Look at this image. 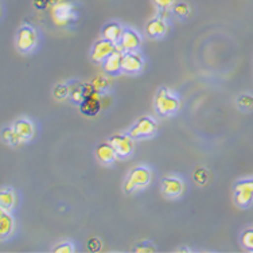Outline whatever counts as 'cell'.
I'll return each mask as SVG.
<instances>
[{
  "label": "cell",
  "instance_id": "obj_1",
  "mask_svg": "<svg viewBox=\"0 0 253 253\" xmlns=\"http://www.w3.org/2000/svg\"><path fill=\"white\" fill-rule=\"evenodd\" d=\"M150 182H151L150 169H147L144 166H139V167L132 169V171L129 172V175L126 180V185H124V190H126V193H132L135 190L146 187Z\"/></svg>",
  "mask_w": 253,
  "mask_h": 253
},
{
  "label": "cell",
  "instance_id": "obj_2",
  "mask_svg": "<svg viewBox=\"0 0 253 253\" xmlns=\"http://www.w3.org/2000/svg\"><path fill=\"white\" fill-rule=\"evenodd\" d=\"M179 108V101L175 96H172L167 89L162 88L155 97V109L156 112L162 116H169L175 113Z\"/></svg>",
  "mask_w": 253,
  "mask_h": 253
},
{
  "label": "cell",
  "instance_id": "obj_3",
  "mask_svg": "<svg viewBox=\"0 0 253 253\" xmlns=\"http://www.w3.org/2000/svg\"><path fill=\"white\" fill-rule=\"evenodd\" d=\"M234 201L236 204L245 208L253 202V179H243L234 186Z\"/></svg>",
  "mask_w": 253,
  "mask_h": 253
},
{
  "label": "cell",
  "instance_id": "obj_4",
  "mask_svg": "<svg viewBox=\"0 0 253 253\" xmlns=\"http://www.w3.org/2000/svg\"><path fill=\"white\" fill-rule=\"evenodd\" d=\"M109 143L112 144L119 158H126L133 151V137L131 133H116L111 136Z\"/></svg>",
  "mask_w": 253,
  "mask_h": 253
},
{
  "label": "cell",
  "instance_id": "obj_5",
  "mask_svg": "<svg viewBox=\"0 0 253 253\" xmlns=\"http://www.w3.org/2000/svg\"><path fill=\"white\" fill-rule=\"evenodd\" d=\"M156 129H158V124H156L154 119H151V117H141L135 123V126H132L129 133L135 139H144V137H150L152 135H155Z\"/></svg>",
  "mask_w": 253,
  "mask_h": 253
},
{
  "label": "cell",
  "instance_id": "obj_6",
  "mask_svg": "<svg viewBox=\"0 0 253 253\" xmlns=\"http://www.w3.org/2000/svg\"><path fill=\"white\" fill-rule=\"evenodd\" d=\"M51 16H53L54 23L57 26L68 25L70 20L74 18V7L69 1H59L54 4L51 10Z\"/></svg>",
  "mask_w": 253,
  "mask_h": 253
},
{
  "label": "cell",
  "instance_id": "obj_7",
  "mask_svg": "<svg viewBox=\"0 0 253 253\" xmlns=\"http://www.w3.org/2000/svg\"><path fill=\"white\" fill-rule=\"evenodd\" d=\"M38 37L37 33L33 27L25 26L18 31V37H16V46L22 53H27L30 50H33L37 44Z\"/></svg>",
  "mask_w": 253,
  "mask_h": 253
},
{
  "label": "cell",
  "instance_id": "obj_8",
  "mask_svg": "<svg viewBox=\"0 0 253 253\" xmlns=\"http://www.w3.org/2000/svg\"><path fill=\"white\" fill-rule=\"evenodd\" d=\"M12 129L15 133V146H19L22 143L30 140L34 135V126L26 119L16 120L12 126Z\"/></svg>",
  "mask_w": 253,
  "mask_h": 253
},
{
  "label": "cell",
  "instance_id": "obj_9",
  "mask_svg": "<svg viewBox=\"0 0 253 253\" xmlns=\"http://www.w3.org/2000/svg\"><path fill=\"white\" fill-rule=\"evenodd\" d=\"M115 50H116V43H113L105 38L100 39L93 46L92 59L94 62H104Z\"/></svg>",
  "mask_w": 253,
  "mask_h": 253
},
{
  "label": "cell",
  "instance_id": "obj_10",
  "mask_svg": "<svg viewBox=\"0 0 253 253\" xmlns=\"http://www.w3.org/2000/svg\"><path fill=\"white\" fill-rule=\"evenodd\" d=\"M141 43L140 35L137 34L136 31H133L131 29H126L123 31L122 38L119 41V44L117 47L120 50H123L124 53H128V51H135V50L139 49V46Z\"/></svg>",
  "mask_w": 253,
  "mask_h": 253
},
{
  "label": "cell",
  "instance_id": "obj_11",
  "mask_svg": "<svg viewBox=\"0 0 253 253\" xmlns=\"http://www.w3.org/2000/svg\"><path fill=\"white\" fill-rule=\"evenodd\" d=\"M185 185L179 178L176 176H165L162 180V191L169 198H175L183 193Z\"/></svg>",
  "mask_w": 253,
  "mask_h": 253
},
{
  "label": "cell",
  "instance_id": "obj_12",
  "mask_svg": "<svg viewBox=\"0 0 253 253\" xmlns=\"http://www.w3.org/2000/svg\"><path fill=\"white\" fill-rule=\"evenodd\" d=\"M141 68H143V58L140 54H137L136 51L124 53L122 62V70L124 73H137V72H140Z\"/></svg>",
  "mask_w": 253,
  "mask_h": 253
},
{
  "label": "cell",
  "instance_id": "obj_13",
  "mask_svg": "<svg viewBox=\"0 0 253 253\" xmlns=\"http://www.w3.org/2000/svg\"><path fill=\"white\" fill-rule=\"evenodd\" d=\"M96 93L97 89L94 88L93 84H74L73 86H70V97L78 104H81L85 98Z\"/></svg>",
  "mask_w": 253,
  "mask_h": 253
},
{
  "label": "cell",
  "instance_id": "obj_14",
  "mask_svg": "<svg viewBox=\"0 0 253 253\" xmlns=\"http://www.w3.org/2000/svg\"><path fill=\"white\" fill-rule=\"evenodd\" d=\"M123 57H124V51L119 49L116 44V50H115V51L104 61V63H102L104 70H105L108 74H115L117 73L119 70H122Z\"/></svg>",
  "mask_w": 253,
  "mask_h": 253
},
{
  "label": "cell",
  "instance_id": "obj_15",
  "mask_svg": "<svg viewBox=\"0 0 253 253\" xmlns=\"http://www.w3.org/2000/svg\"><path fill=\"white\" fill-rule=\"evenodd\" d=\"M100 109H101V101H100V98H98L97 94H92V96H89L84 100L81 104H80V111L83 115L85 116H96L100 112Z\"/></svg>",
  "mask_w": 253,
  "mask_h": 253
},
{
  "label": "cell",
  "instance_id": "obj_16",
  "mask_svg": "<svg viewBox=\"0 0 253 253\" xmlns=\"http://www.w3.org/2000/svg\"><path fill=\"white\" fill-rule=\"evenodd\" d=\"M96 156H97V159L101 162L102 165H111V163L116 161L117 152L115 151L112 144L108 141V143H101L96 148Z\"/></svg>",
  "mask_w": 253,
  "mask_h": 253
},
{
  "label": "cell",
  "instance_id": "obj_17",
  "mask_svg": "<svg viewBox=\"0 0 253 253\" xmlns=\"http://www.w3.org/2000/svg\"><path fill=\"white\" fill-rule=\"evenodd\" d=\"M124 30L122 29V26L116 23V22H111L105 25L104 30H102V37L108 41H111L113 43H119V41L122 38V34Z\"/></svg>",
  "mask_w": 253,
  "mask_h": 253
},
{
  "label": "cell",
  "instance_id": "obj_18",
  "mask_svg": "<svg viewBox=\"0 0 253 253\" xmlns=\"http://www.w3.org/2000/svg\"><path fill=\"white\" fill-rule=\"evenodd\" d=\"M147 34L152 37V38H158V37H162L165 34L166 30H167V25L166 22L162 18H156V19L150 20L147 23Z\"/></svg>",
  "mask_w": 253,
  "mask_h": 253
},
{
  "label": "cell",
  "instance_id": "obj_19",
  "mask_svg": "<svg viewBox=\"0 0 253 253\" xmlns=\"http://www.w3.org/2000/svg\"><path fill=\"white\" fill-rule=\"evenodd\" d=\"M14 229V218L10 213H7V210H1L0 213V234L1 237H5L12 232Z\"/></svg>",
  "mask_w": 253,
  "mask_h": 253
},
{
  "label": "cell",
  "instance_id": "obj_20",
  "mask_svg": "<svg viewBox=\"0 0 253 253\" xmlns=\"http://www.w3.org/2000/svg\"><path fill=\"white\" fill-rule=\"evenodd\" d=\"M15 205V194L11 189H4L0 193V206L1 210H10Z\"/></svg>",
  "mask_w": 253,
  "mask_h": 253
},
{
  "label": "cell",
  "instance_id": "obj_21",
  "mask_svg": "<svg viewBox=\"0 0 253 253\" xmlns=\"http://www.w3.org/2000/svg\"><path fill=\"white\" fill-rule=\"evenodd\" d=\"M241 243L248 251H253V229H247L241 236Z\"/></svg>",
  "mask_w": 253,
  "mask_h": 253
},
{
  "label": "cell",
  "instance_id": "obj_22",
  "mask_svg": "<svg viewBox=\"0 0 253 253\" xmlns=\"http://www.w3.org/2000/svg\"><path fill=\"white\" fill-rule=\"evenodd\" d=\"M54 96L55 98H58V100H63V98H66L68 96H70V88H69L68 85H58L57 88L54 89Z\"/></svg>",
  "mask_w": 253,
  "mask_h": 253
},
{
  "label": "cell",
  "instance_id": "obj_23",
  "mask_svg": "<svg viewBox=\"0 0 253 253\" xmlns=\"http://www.w3.org/2000/svg\"><path fill=\"white\" fill-rule=\"evenodd\" d=\"M190 12V7L186 3H178V4L174 5V14L183 18V16H187Z\"/></svg>",
  "mask_w": 253,
  "mask_h": 253
},
{
  "label": "cell",
  "instance_id": "obj_24",
  "mask_svg": "<svg viewBox=\"0 0 253 253\" xmlns=\"http://www.w3.org/2000/svg\"><path fill=\"white\" fill-rule=\"evenodd\" d=\"M54 252L57 253H72L74 252V247L72 243H61L58 247L54 248Z\"/></svg>",
  "mask_w": 253,
  "mask_h": 253
},
{
  "label": "cell",
  "instance_id": "obj_25",
  "mask_svg": "<svg viewBox=\"0 0 253 253\" xmlns=\"http://www.w3.org/2000/svg\"><path fill=\"white\" fill-rule=\"evenodd\" d=\"M240 107L244 108V109H251L253 107V97L249 96V94H244L239 98Z\"/></svg>",
  "mask_w": 253,
  "mask_h": 253
},
{
  "label": "cell",
  "instance_id": "obj_26",
  "mask_svg": "<svg viewBox=\"0 0 253 253\" xmlns=\"http://www.w3.org/2000/svg\"><path fill=\"white\" fill-rule=\"evenodd\" d=\"M3 137L7 143H10L12 146H15V133L12 128H5L3 131Z\"/></svg>",
  "mask_w": 253,
  "mask_h": 253
},
{
  "label": "cell",
  "instance_id": "obj_27",
  "mask_svg": "<svg viewBox=\"0 0 253 253\" xmlns=\"http://www.w3.org/2000/svg\"><path fill=\"white\" fill-rule=\"evenodd\" d=\"M93 85H94V88L97 89H105L108 86V80H105L104 77H96L93 80Z\"/></svg>",
  "mask_w": 253,
  "mask_h": 253
},
{
  "label": "cell",
  "instance_id": "obj_28",
  "mask_svg": "<svg viewBox=\"0 0 253 253\" xmlns=\"http://www.w3.org/2000/svg\"><path fill=\"white\" fill-rule=\"evenodd\" d=\"M152 1L155 3L156 7H159L162 10H167L174 4V0H152Z\"/></svg>",
  "mask_w": 253,
  "mask_h": 253
},
{
  "label": "cell",
  "instance_id": "obj_29",
  "mask_svg": "<svg viewBox=\"0 0 253 253\" xmlns=\"http://www.w3.org/2000/svg\"><path fill=\"white\" fill-rule=\"evenodd\" d=\"M206 179H208V175H206V171L205 170L201 169V170H198L195 172V180H197L198 183H205Z\"/></svg>",
  "mask_w": 253,
  "mask_h": 253
},
{
  "label": "cell",
  "instance_id": "obj_30",
  "mask_svg": "<svg viewBox=\"0 0 253 253\" xmlns=\"http://www.w3.org/2000/svg\"><path fill=\"white\" fill-rule=\"evenodd\" d=\"M89 248L92 249V251H98L100 249V241L97 239H90L89 240Z\"/></svg>",
  "mask_w": 253,
  "mask_h": 253
},
{
  "label": "cell",
  "instance_id": "obj_31",
  "mask_svg": "<svg viewBox=\"0 0 253 253\" xmlns=\"http://www.w3.org/2000/svg\"><path fill=\"white\" fill-rule=\"evenodd\" d=\"M141 245H143V244H141ZM141 245H139V247L135 248V252H152V251H154V248H152L150 244H147V247H141Z\"/></svg>",
  "mask_w": 253,
  "mask_h": 253
}]
</instances>
